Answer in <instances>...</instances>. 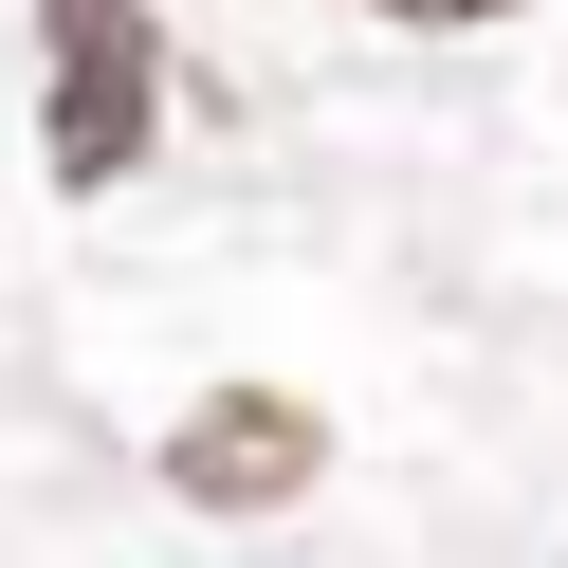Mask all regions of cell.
I'll list each match as a JSON object with an SVG mask.
<instances>
[{
  "label": "cell",
  "mask_w": 568,
  "mask_h": 568,
  "mask_svg": "<svg viewBox=\"0 0 568 568\" xmlns=\"http://www.w3.org/2000/svg\"><path fill=\"white\" fill-rule=\"evenodd\" d=\"M165 477H184L202 514H257V495H294V477H312V422L275 404V385H239V404H202L184 440H165Z\"/></svg>",
  "instance_id": "2"
},
{
  "label": "cell",
  "mask_w": 568,
  "mask_h": 568,
  "mask_svg": "<svg viewBox=\"0 0 568 568\" xmlns=\"http://www.w3.org/2000/svg\"><path fill=\"white\" fill-rule=\"evenodd\" d=\"M385 19H495V0H385Z\"/></svg>",
  "instance_id": "3"
},
{
  "label": "cell",
  "mask_w": 568,
  "mask_h": 568,
  "mask_svg": "<svg viewBox=\"0 0 568 568\" xmlns=\"http://www.w3.org/2000/svg\"><path fill=\"white\" fill-rule=\"evenodd\" d=\"M55 19V184H111L148 148V19L129 0H38Z\"/></svg>",
  "instance_id": "1"
}]
</instances>
